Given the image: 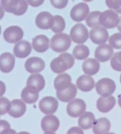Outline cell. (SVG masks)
Here are the masks:
<instances>
[{
  "instance_id": "1",
  "label": "cell",
  "mask_w": 121,
  "mask_h": 134,
  "mask_svg": "<svg viewBox=\"0 0 121 134\" xmlns=\"http://www.w3.org/2000/svg\"><path fill=\"white\" fill-rule=\"evenodd\" d=\"M75 58L71 54L63 52L57 58H55L50 62V69L53 73L62 74L74 65Z\"/></svg>"
},
{
  "instance_id": "2",
  "label": "cell",
  "mask_w": 121,
  "mask_h": 134,
  "mask_svg": "<svg viewBox=\"0 0 121 134\" xmlns=\"http://www.w3.org/2000/svg\"><path fill=\"white\" fill-rule=\"evenodd\" d=\"M28 3L27 0H1L2 8L17 16H21L28 10Z\"/></svg>"
},
{
  "instance_id": "3",
  "label": "cell",
  "mask_w": 121,
  "mask_h": 134,
  "mask_svg": "<svg viewBox=\"0 0 121 134\" xmlns=\"http://www.w3.org/2000/svg\"><path fill=\"white\" fill-rule=\"evenodd\" d=\"M72 39L68 34L56 33L50 40V47L55 52H65L68 51L71 46Z\"/></svg>"
},
{
  "instance_id": "4",
  "label": "cell",
  "mask_w": 121,
  "mask_h": 134,
  "mask_svg": "<svg viewBox=\"0 0 121 134\" xmlns=\"http://www.w3.org/2000/svg\"><path fill=\"white\" fill-rule=\"evenodd\" d=\"M119 21V18L118 14L112 10H105L101 13L99 17L100 25L105 29H114L115 27H117Z\"/></svg>"
},
{
  "instance_id": "5",
  "label": "cell",
  "mask_w": 121,
  "mask_h": 134,
  "mask_svg": "<svg viewBox=\"0 0 121 134\" xmlns=\"http://www.w3.org/2000/svg\"><path fill=\"white\" fill-rule=\"evenodd\" d=\"M70 36L72 40L76 43L83 44L88 40V37L90 36V32L84 25L76 24L71 29Z\"/></svg>"
},
{
  "instance_id": "6",
  "label": "cell",
  "mask_w": 121,
  "mask_h": 134,
  "mask_svg": "<svg viewBox=\"0 0 121 134\" xmlns=\"http://www.w3.org/2000/svg\"><path fill=\"white\" fill-rule=\"evenodd\" d=\"M96 91L98 94L101 96H109L113 94L116 88V83L110 78H102L99 80L96 85Z\"/></svg>"
},
{
  "instance_id": "7",
  "label": "cell",
  "mask_w": 121,
  "mask_h": 134,
  "mask_svg": "<svg viewBox=\"0 0 121 134\" xmlns=\"http://www.w3.org/2000/svg\"><path fill=\"white\" fill-rule=\"evenodd\" d=\"M86 103L81 99H74L67 106V113L72 118L80 117L86 110Z\"/></svg>"
},
{
  "instance_id": "8",
  "label": "cell",
  "mask_w": 121,
  "mask_h": 134,
  "mask_svg": "<svg viewBox=\"0 0 121 134\" xmlns=\"http://www.w3.org/2000/svg\"><path fill=\"white\" fill-rule=\"evenodd\" d=\"M24 36L22 29L17 25H13L7 28L3 32V37L5 40L10 43H17L21 40Z\"/></svg>"
},
{
  "instance_id": "9",
  "label": "cell",
  "mask_w": 121,
  "mask_h": 134,
  "mask_svg": "<svg viewBox=\"0 0 121 134\" xmlns=\"http://www.w3.org/2000/svg\"><path fill=\"white\" fill-rule=\"evenodd\" d=\"M39 108L43 114H53L58 108V101L53 96H46L39 101Z\"/></svg>"
},
{
  "instance_id": "10",
  "label": "cell",
  "mask_w": 121,
  "mask_h": 134,
  "mask_svg": "<svg viewBox=\"0 0 121 134\" xmlns=\"http://www.w3.org/2000/svg\"><path fill=\"white\" fill-rule=\"evenodd\" d=\"M90 13V8L85 3H80L74 6L70 12V17L74 21H82L85 20Z\"/></svg>"
},
{
  "instance_id": "11",
  "label": "cell",
  "mask_w": 121,
  "mask_h": 134,
  "mask_svg": "<svg viewBox=\"0 0 121 134\" xmlns=\"http://www.w3.org/2000/svg\"><path fill=\"white\" fill-rule=\"evenodd\" d=\"M90 38L94 43L98 45L106 43L109 39L107 29L101 25L92 28L90 32Z\"/></svg>"
},
{
  "instance_id": "12",
  "label": "cell",
  "mask_w": 121,
  "mask_h": 134,
  "mask_svg": "<svg viewBox=\"0 0 121 134\" xmlns=\"http://www.w3.org/2000/svg\"><path fill=\"white\" fill-rule=\"evenodd\" d=\"M76 87L77 86H76L74 84L71 83L67 87L60 89V90L56 91L57 98L62 102L69 103L70 101L74 99V98L76 97V96L77 94V88Z\"/></svg>"
},
{
  "instance_id": "13",
  "label": "cell",
  "mask_w": 121,
  "mask_h": 134,
  "mask_svg": "<svg viewBox=\"0 0 121 134\" xmlns=\"http://www.w3.org/2000/svg\"><path fill=\"white\" fill-rule=\"evenodd\" d=\"M25 67L30 74H39L44 70L45 62L39 57H32L27 59L25 63Z\"/></svg>"
},
{
  "instance_id": "14",
  "label": "cell",
  "mask_w": 121,
  "mask_h": 134,
  "mask_svg": "<svg viewBox=\"0 0 121 134\" xmlns=\"http://www.w3.org/2000/svg\"><path fill=\"white\" fill-rule=\"evenodd\" d=\"M113 56V47L110 44H101L94 51V57L101 62L108 61Z\"/></svg>"
},
{
  "instance_id": "15",
  "label": "cell",
  "mask_w": 121,
  "mask_h": 134,
  "mask_svg": "<svg viewBox=\"0 0 121 134\" xmlns=\"http://www.w3.org/2000/svg\"><path fill=\"white\" fill-rule=\"evenodd\" d=\"M15 65V58L10 52H5L0 56V70L3 73L11 72Z\"/></svg>"
},
{
  "instance_id": "16",
  "label": "cell",
  "mask_w": 121,
  "mask_h": 134,
  "mask_svg": "<svg viewBox=\"0 0 121 134\" xmlns=\"http://www.w3.org/2000/svg\"><path fill=\"white\" fill-rule=\"evenodd\" d=\"M60 126L59 119L52 114H47L41 121V127L44 132H56Z\"/></svg>"
},
{
  "instance_id": "17",
  "label": "cell",
  "mask_w": 121,
  "mask_h": 134,
  "mask_svg": "<svg viewBox=\"0 0 121 134\" xmlns=\"http://www.w3.org/2000/svg\"><path fill=\"white\" fill-rule=\"evenodd\" d=\"M53 16L46 11L40 12L35 18V24L41 29H51L53 24Z\"/></svg>"
},
{
  "instance_id": "18",
  "label": "cell",
  "mask_w": 121,
  "mask_h": 134,
  "mask_svg": "<svg viewBox=\"0 0 121 134\" xmlns=\"http://www.w3.org/2000/svg\"><path fill=\"white\" fill-rule=\"evenodd\" d=\"M32 44L26 40H21L14 47V54L17 58H27L32 52Z\"/></svg>"
},
{
  "instance_id": "19",
  "label": "cell",
  "mask_w": 121,
  "mask_h": 134,
  "mask_svg": "<svg viewBox=\"0 0 121 134\" xmlns=\"http://www.w3.org/2000/svg\"><path fill=\"white\" fill-rule=\"evenodd\" d=\"M116 105V99L112 96H101L97 100V108L101 113L109 112Z\"/></svg>"
},
{
  "instance_id": "20",
  "label": "cell",
  "mask_w": 121,
  "mask_h": 134,
  "mask_svg": "<svg viewBox=\"0 0 121 134\" xmlns=\"http://www.w3.org/2000/svg\"><path fill=\"white\" fill-rule=\"evenodd\" d=\"M50 40L46 36L38 35L32 40V45L36 52L43 53L48 50L50 47Z\"/></svg>"
},
{
  "instance_id": "21",
  "label": "cell",
  "mask_w": 121,
  "mask_h": 134,
  "mask_svg": "<svg viewBox=\"0 0 121 134\" xmlns=\"http://www.w3.org/2000/svg\"><path fill=\"white\" fill-rule=\"evenodd\" d=\"M26 112L25 103L21 99H14L11 101V107L8 114L15 118L22 117Z\"/></svg>"
},
{
  "instance_id": "22",
  "label": "cell",
  "mask_w": 121,
  "mask_h": 134,
  "mask_svg": "<svg viewBox=\"0 0 121 134\" xmlns=\"http://www.w3.org/2000/svg\"><path fill=\"white\" fill-rule=\"evenodd\" d=\"M76 86L82 92H87L91 91L94 88L95 82L93 77H90V75H82L77 79Z\"/></svg>"
},
{
  "instance_id": "23",
  "label": "cell",
  "mask_w": 121,
  "mask_h": 134,
  "mask_svg": "<svg viewBox=\"0 0 121 134\" xmlns=\"http://www.w3.org/2000/svg\"><path fill=\"white\" fill-rule=\"evenodd\" d=\"M39 92L36 88L31 86H27L21 92V99L25 103H35L39 99Z\"/></svg>"
},
{
  "instance_id": "24",
  "label": "cell",
  "mask_w": 121,
  "mask_h": 134,
  "mask_svg": "<svg viewBox=\"0 0 121 134\" xmlns=\"http://www.w3.org/2000/svg\"><path fill=\"white\" fill-rule=\"evenodd\" d=\"M83 71L87 75H95L100 70V64L98 60L94 58H87L86 59L82 65Z\"/></svg>"
},
{
  "instance_id": "25",
  "label": "cell",
  "mask_w": 121,
  "mask_h": 134,
  "mask_svg": "<svg viewBox=\"0 0 121 134\" xmlns=\"http://www.w3.org/2000/svg\"><path fill=\"white\" fill-rule=\"evenodd\" d=\"M111 128V123L106 118H100L94 124L93 132L94 134H106Z\"/></svg>"
},
{
  "instance_id": "26",
  "label": "cell",
  "mask_w": 121,
  "mask_h": 134,
  "mask_svg": "<svg viewBox=\"0 0 121 134\" xmlns=\"http://www.w3.org/2000/svg\"><path fill=\"white\" fill-rule=\"evenodd\" d=\"M96 121L95 120V116L93 113L91 112H84L79 118L78 120V124L79 126L83 129H90L94 126V122Z\"/></svg>"
},
{
  "instance_id": "27",
  "label": "cell",
  "mask_w": 121,
  "mask_h": 134,
  "mask_svg": "<svg viewBox=\"0 0 121 134\" xmlns=\"http://www.w3.org/2000/svg\"><path fill=\"white\" fill-rule=\"evenodd\" d=\"M46 82L43 75L39 74H33L27 80V86L36 88L39 92L42 91L45 87Z\"/></svg>"
},
{
  "instance_id": "28",
  "label": "cell",
  "mask_w": 121,
  "mask_h": 134,
  "mask_svg": "<svg viewBox=\"0 0 121 134\" xmlns=\"http://www.w3.org/2000/svg\"><path fill=\"white\" fill-rule=\"evenodd\" d=\"M72 83V77L68 74H59L53 81V86L56 91L60 90L68 85H69Z\"/></svg>"
},
{
  "instance_id": "29",
  "label": "cell",
  "mask_w": 121,
  "mask_h": 134,
  "mask_svg": "<svg viewBox=\"0 0 121 134\" xmlns=\"http://www.w3.org/2000/svg\"><path fill=\"white\" fill-rule=\"evenodd\" d=\"M72 54L76 59L83 60L88 58V56L90 55V50L86 45L80 44L74 47Z\"/></svg>"
},
{
  "instance_id": "30",
  "label": "cell",
  "mask_w": 121,
  "mask_h": 134,
  "mask_svg": "<svg viewBox=\"0 0 121 134\" xmlns=\"http://www.w3.org/2000/svg\"><path fill=\"white\" fill-rule=\"evenodd\" d=\"M53 24L51 27V30L55 33L62 32L65 29V19L60 15L53 16Z\"/></svg>"
},
{
  "instance_id": "31",
  "label": "cell",
  "mask_w": 121,
  "mask_h": 134,
  "mask_svg": "<svg viewBox=\"0 0 121 134\" xmlns=\"http://www.w3.org/2000/svg\"><path fill=\"white\" fill-rule=\"evenodd\" d=\"M101 12L100 11H93L89 13L86 18V23L90 28H94L96 26H100L99 17Z\"/></svg>"
},
{
  "instance_id": "32",
  "label": "cell",
  "mask_w": 121,
  "mask_h": 134,
  "mask_svg": "<svg viewBox=\"0 0 121 134\" xmlns=\"http://www.w3.org/2000/svg\"><path fill=\"white\" fill-rule=\"evenodd\" d=\"M111 66L114 70L121 72V51L113 54L111 58Z\"/></svg>"
},
{
  "instance_id": "33",
  "label": "cell",
  "mask_w": 121,
  "mask_h": 134,
  "mask_svg": "<svg viewBox=\"0 0 121 134\" xmlns=\"http://www.w3.org/2000/svg\"><path fill=\"white\" fill-rule=\"evenodd\" d=\"M109 44L115 49H121V33H115L108 39Z\"/></svg>"
},
{
  "instance_id": "34",
  "label": "cell",
  "mask_w": 121,
  "mask_h": 134,
  "mask_svg": "<svg viewBox=\"0 0 121 134\" xmlns=\"http://www.w3.org/2000/svg\"><path fill=\"white\" fill-rule=\"evenodd\" d=\"M10 107L11 102L5 97H1V99H0V110H1L0 114H1V115L8 113L10 110Z\"/></svg>"
},
{
  "instance_id": "35",
  "label": "cell",
  "mask_w": 121,
  "mask_h": 134,
  "mask_svg": "<svg viewBox=\"0 0 121 134\" xmlns=\"http://www.w3.org/2000/svg\"><path fill=\"white\" fill-rule=\"evenodd\" d=\"M51 5L57 9H64L67 7L69 0H50Z\"/></svg>"
},
{
  "instance_id": "36",
  "label": "cell",
  "mask_w": 121,
  "mask_h": 134,
  "mask_svg": "<svg viewBox=\"0 0 121 134\" xmlns=\"http://www.w3.org/2000/svg\"><path fill=\"white\" fill-rule=\"evenodd\" d=\"M105 3L108 8L116 10L121 7V0H105Z\"/></svg>"
},
{
  "instance_id": "37",
  "label": "cell",
  "mask_w": 121,
  "mask_h": 134,
  "mask_svg": "<svg viewBox=\"0 0 121 134\" xmlns=\"http://www.w3.org/2000/svg\"><path fill=\"white\" fill-rule=\"evenodd\" d=\"M45 0H27L28 3L32 7H38L43 4Z\"/></svg>"
},
{
  "instance_id": "38",
  "label": "cell",
  "mask_w": 121,
  "mask_h": 134,
  "mask_svg": "<svg viewBox=\"0 0 121 134\" xmlns=\"http://www.w3.org/2000/svg\"><path fill=\"white\" fill-rule=\"evenodd\" d=\"M83 130V129H82L80 127H72L69 129L67 134H84Z\"/></svg>"
},
{
  "instance_id": "39",
  "label": "cell",
  "mask_w": 121,
  "mask_h": 134,
  "mask_svg": "<svg viewBox=\"0 0 121 134\" xmlns=\"http://www.w3.org/2000/svg\"><path fill=\"white\" fill-rule=\"evenodd\" d=\"M0 134H17V133L14 129H11L10 128H8L5 130L0 131Z\"/></svg>"
},
{
  "instance_id": "40",
  "label": "cell",
  "mask_w": 121,
  "mask_h": 134,
  "mask_svg": "<svg viewBox=\"0 0 121 134\" xmlns=\"http://www.w3.org/2000/svg\"><path fill=\"white\" fill-rule=\"evenodd\" d=\"M117 29L119 31V32H121V17L119 18V24L117 25Z\"/></svg>"
},
{
  "instance_id": "41",
  "label": "cell",
  "mask_w": 121,
  "mask_h": 134,
  "mask_svg": "<svg viewBox=\"0 0 121 134\" xmlns=\"http://www.w3.org/2000/svg\"><path fill=\"white\" fill-rule=\"evenodd\" d=\"M118 103H119V106L121 107V94L118 96Z\"/></svg>"
},
{
  "instance_id": "42",
  "label": "cell",
  "mask_w": 121,
  "mask_h": 134,
  "mask_svg": "<svg viewBox=\"0 0 121 134\" xmlns=\"http://www.w3.org/2000/svg\"><path fill=\"white\" fill-rule=\"evenodd\" d=\"M116 12L117 14H121V7H120L118 10H116Z\"/></svg>"
},
{
  "instance_id": "43",
  "label": "cell",
  "mask_w": 121,
  "mask_h": 134,
  "mask_svg": "<svg viewBox=\"0 0 121 134\" xmlns=\"http://www.w3.org/2000/svg\"><path fill=\"white\" fill-rule=\"evenodd\" d=\"M17 134H30V133L28 132H19Z\"/></svg>"
},
{
  "instance_id": "44",
  "label": "cell",
  "mask_w": 121,
  "mask_h": 134,
  "mask_svg": "<svg viewBox=\"0 0 121 134\" xmlns=\"http://www.w3.org/2000/svg\"><path fill=\"white\" fill-rule=\"evenodd\" d=\"M43 134H55L53 132H46L45 133H43Z\"/></svg>"
},
{
  "instance_id": "45",
  "label": "cell",
  "mask_w": 121,
  "mask_h": 134,
  "mask_svg": "<svg viewBox=\"0 0 121 134\" xmlns=\"http://www.w3.org/2000/svg\"><path fill=\"white\" fill-rule=\"evenodd\" d=\"M83 1H85V2H91L93 0H83Z\"/></svg>"
},
{
  "instance_id": "46",
  "label": "cell",
  "mask_w": 121,
  "mask_h": 134,
  "mask_svg": "<svg viewBox=\"0 0 121 134\" xmlns=\"http://www.w3.org/2000/svg\"><path fill=\"white\" fill-rule=\"evenodd\" d=\"M106 134H116V133H114V132H108Z\"/></svg>"
},
{
  "instance_id": "47",
  "label": "cell",
  "mask_w": 121,
  "mask_h": 134,
  "mask_svg": "<svg viewBox=\"0 0 121 134\" xmlns=\"http://www.w3.org/2000/svg\"><path fill=\"white\" fill-rule=\"evenodd\" d=\"M119 81H120V83H121V75H120V77H119Z\"/></svg>"
}]
</instances>
